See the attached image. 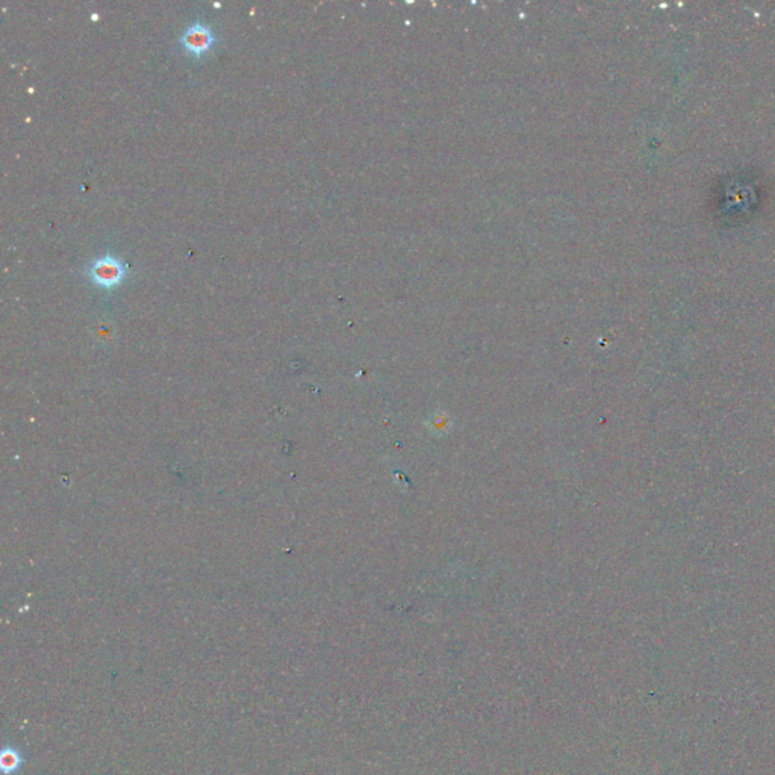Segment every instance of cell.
Instances as JSON below:
<instances>
[{
    "instance_id": "obj_1",
    "label": "cell",
    "mask_w": 775,
    "mask_h": 775,
    "mask_svg": "<svg viewBox=\"0 0 775 775\" xmlns=\"http://www.w3.org/2000/svg\"><path fill=\"white\" fill-rule=\"evenodd\" d=\"M87 275L89 280L97 285V287L112 290L119 287L124 277H126L128 267L119 258L105 255L91 262L87 268Z\"/></svg>"
},
{
    "instance_id": "obj_2",
    "label": "cell",
    "mask_w": 775,
    "mask_h": 775,
    "mask_svg": "<svg viewBox=\"0 0 775 775\" xmlns=\"http://www.w3.org/2000/svg\"><path fill=\"white\" fill-rule=\"evenodd\" d=\"M179 43L182 48L185 49L187 53L200 58L204 53L211 50L212 45L216 43V38L214 35L212 29L208 25H203L200 21L191 23L182 32V37L179 38Z\"/></svg>"
}]
</instances>
